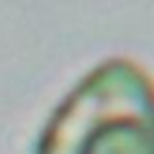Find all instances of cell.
Segmentation results:
<instances>
[{
  "label": "cell",
  "instance_id": "obj_1",
  "mask_svg": "<svg viewBox=\"0 0 154 154\" xmlns=\"http://www.w3.org/2000/svg\"><path fill=\"white\" fill-rule=\"evenodd\" d=\"M36 154H154V80L131 59H108L57 105Z\"/></svg>",
  "mask_w": 154,
  "mask_h": 154
}]
</instances>
